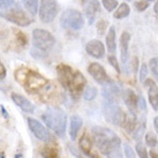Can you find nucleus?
Segmentation results:
<instances>
[{
  "mask_svg": "<svg viewBox=\"0 0 158 158\" xmlns=\"http://www.w3.org/2000/svg\"><path fill=\"white\" fill-rule=\"evenodd\" d=\"M92 141L96 148L103 155H107L113 150L121 148V140L113 131L105 127H92L91 128Z\"/></svg>",
  "mask_w": 158,
  "mask_h": 158,
  "instance_id": "f257e3e1",
  "label": "nucleus"
},
{
  "mask_svg": "<svg viewBox=\"0 0 158 158\" xmlns=\"http://www.w3.org/2000/svg\"><path fill=\"white\" fill-rule=\"evenodd\" d=\"M15 79L18 82L22 84L27 91L31 92V94H36V92L40 91L48 83V80L42 74H40L38 72L28 69L24 67L19 68L15 72Z\"/></svg>",
  "mask_w": 158,
  "mask_h": 158,
  "instance_id": "f03ea898",
  "label": "nucleus"
},
{
  "mask_svg": "<svg viewBox=\"0 0 158 158\" xmlns=\"http://www.w3.org/2000/svg\"><path fill=\"white\" fill-rule=\"evenodd\" d=\"M43 121L46 123L50 129H52L58 136H64L66 132L67 115L66 113L58 107H50L42 114Z\"/></svg>",
  "mask_w": 158,
  "mask_h": 158,
  "instance_id": "7ed1b4c3",
  "label": "nucleus"
},
{
  "mask_svg": "<svg viewBox=\"0 0 158 158\" xmlns=\"http://www.w3.org/2000/svg\"><path fill=\"white\" fill-rule=\"evenodd\" d=\"M103 115L107 123H112L114 126H123L126 119V113L119 106L118 102H103Z\"/></svg>",
  "mask_w": 158,
  "mask_h": 158,
  "instance_id": "20e7f679",
  "label": "nucleus"
},
{
  "mask_svg": "<svg viewBox=\"0 0 158 158\" xmlns=\"http://www.w3.org/2000/svg\"><path fill=\"white\" fill-rule=\"evenodd\" d=\"M0 16L20 27H27L31 23V20L28 18L26 12L19 5L15 4L9 6L8 8L0 9Z\"/></svg>",
  "mask_w": 158,
  "mask_h": 158,
  "instance_id": "39448f33",
  "label": "nucleus"
},
{
  "mask_svg": "<svg viewBox=\"0 0 158 158\" xmlns=\"http://www.w3.org/2000/svg\"><path fill=\"white\" fill-rule=\"evenodd\" d=\"M60 26L68 30H80L84 26V18L77 9H66L60 16Z\"/></svg>",
  "mask_w": 158,
  "mask_h": 158,
  "instance_id": "423d86ee",
  "label": "nucleus"
},
{
  "mask_svg": "<svg viewBox=\"0 0 158 158\" xmlns=\"http://www.w3.org/2000/svg\"><path fill=\"white\" fill-rule=\"evenodd\" d=\"M56 40L53 35L44 29H35L32 31V44L40 51H50L54 46Z\"/></svg>",
  "mask_w": 158,
  "mask_h": 158,
  "instance_id": "0eeeda50",
  "label": "nucleus"
},
{
  "mask_svg": "<svg viewBox=\"0 0 158 158\" xmlns=\"http://www.w3.org/2000/svg\"><path fill=\"white\" fill-rule=\"evenodd\" d=\"M58 4L56 0H40V6L38 8L40 20L43 23L52 22L58 15Z\"/></svg>",
  "mask_w": 158,
  "mask_h": 158,
  "instance_id": "6e6552de",
  "label": "nucleus"
},
{
  "mask_svg": "<svg viewBox=\"0 0 158 158\" xmlns=\"http://www.w3.org/2000/svg\"><path fill=\"white\" fill-rule=\"evenodd\" d=\"M75 72L73 68L66 64H59L57 66V74H58V80L61 83V85L66 90H69L70 85L73 83L75 77Z\"/></svg>",
  "mask_w": 158,
  "mask_h": 158,
  "instance_id": "1a4fd4ad",
  "label": "nucleus"
},
{
  "mask_svg": "<svg viewBox=\"0 0 158 158\" xmlns=\"http://www.w3.org/2000/svg\"><path fill=\"white\" fill-rule=\"evenodd\" d=\"M102 96L104 97V101L118 102L119 98L123 96V88L120 84L112 82L110 80L102 85Z\"/></svg>",
  "mask_w": 158,
  "mask_h": 158,
  "instance_id": "9d476101",
  "label": "nucleus"
},
{
  "mask_svg": "<svg viewBox=\"0 0 158 158\" xmlns=\"http://www.w3.org/2000/svg\"><path fill=\"white\" fill-rule=\"evenodd\" d=\"M27 120H28L29 129L38 140L44 141V142H48L51 140V134L48 132V129H46V127L40 121L34 118H28Z\"/></svg>",
  "mask_w": 158,
  "mask_h": 158,
  "instance_id": "9b49d317",
  "label": "nucleus"
},
{
  "mask_svg": "<svg viewBox=\"0 0 158 158\" xmlns=\"http://www.w3.org/2000/svg\"><path fill=\"white\" fill-rule=\"evenodd\" d=\"M88 72L89 74L92 76V79L96 81L97 83H99L101 85H103L104 83L110 81V77L106 73L105 68L102 66L101 64L98 62H91L88 66Z\"/></svg>",
  "mask_w": 158,
  "mask_h": 158,
  "instance_id": "f8f14e48",
  "label": "nucleus"
},
{
  "mask_svg": "<svg viewBox=\"0 0 158 158\" xmlns=\"http://www.w3.org/2000/svg\"><path fill=\"white\" fill-rule=\"evenodd\" d=\"M85 87H87V80L83 76V74H81L80 72L76 70L75 72L74 81H73V83H72L68 91H69V94L72 95L73 98L77 99V98H80V97L82 96Z\"/></svg>",
  "mask_w": 158,
  "mask_h": 158,
  "instance_id": "ddd939ff",
  "label": "nucleus"
},
{
  "mask_svg": "<svg viewBox=\"0 0 158 158\" xmlns=\"http://www.w3.org/2000/svg\"><path fill=\"white\" fill-rule=\"evenodd\" d=\"M144 87L148 88V99L152 110L158 111V85L154 82V80L151 79H145L143 82Z\"/></svg>",
  "mask_w": 158,
  "mask_h": 158,
  "instance_id": "4468645a",
  "label": "nucleus"
},
{
  "mask_svg": "<svg viewBox=\"0 0 158 158\" xmlns=\"http://www.w3.org/2000/svg\"><path fill=\"white\" fill-rule=\"evenodd\" d=\"M85 51L89 56L96 58V59H102L105 56V46L98 40H91L85 45Z\"/></svg>",
  "mask_w": 158,
  "mask_h": 158,
  "instance_id": "2eb2a0df",
  "label": "nucleus"
},
{
  "mask_svg": "<svg viewBox=\"0 0 158 158\" xmlns=\"http://www.w3.org/2000/svg\"><path fill=\"white\" fill-rule=\"evenodd\" d=\"M137 98L139 96L135 94L134 90L132 89H126L123 92V99L125 102V105L127 106L129 113L136 114L139 111V106H137Z\"/></svg>",
  "mask_w": 158,
  "mask_h": 158,
  "instance_id": "dca6fc26",
  "label": "nucleus"
},
{
  "mask_svg": "<svg viewBox=\"0 0 158 158\" xmlns=\"http://www.w3.org/2000/svg\"><path fill=\"white\" fill-rule=\"evenodd\" d=\"M10 97H12V101L14 102V104L18 105L23 112H26V113H34L35 112V105L29 99H27L24 96L20 95L18 92H13Z\"/></svg>",
  "mask_w": 158,
  "mask_h": 158,
  "instance_id": "f3484780",
  "label": "nucleus"
},
{
  "mask_svg": "<svg viewBox=\"0 0 158 158\" xmlns=\"http://www.w3.org/2000/svg\"><path fill=\"white\" fill-rule=\"evenodd\" d=\"M92 144H94V141L92 137L89 135L88 133H84L83 135L81 136L79 142V147L81 152H83L87 157L89 158H97L96 155L92 154Z\"/></svg>",
  "mask_w": 158,
  "mask_h": 158,
  "instance_id": "a211bd4d",
  "label": "nucleus"
},
{
  "mask_svg": "<svg viewBox=\"0 0 158 158\" xmlns=\"http://www.w3.org/2000/svg\"><path fill=\"white\" fill-rule=\"evenodd\" d=\"M101 13V4L98 0H90L85 6V16L88 19V23L92 24L96 20V16Z\"/></svg>",
  "mask_w": 158,
  "mask_h": 158,
  "instance_id": "6ab92c4d",
  "label": "nucleus"
},
{
  "mask_svg": "<svg viewBox=\"0 0 158 158\" xmlns=\"http://www.w3.org/2000/svg\"><path fill=\"white\" fill-rule=\"evenodd\" d=\"M129 40L131 35L127 31H123L120 36V54H121V61L126 64L128 61V48H129Z\"/></svg>",
  "mask_w": 158,
  "mask_h": 158,
  "instance_id": "aec40b11",
  "label": "nucleus"
},
{
  "mask_svg": "<svg viewBox=\"0 0 158 158\" xmlns=\"http://www.w3.org/2000/svg\"><path fill=\"white\" fill-rule=\"evenodd\" d=\"M82 125H83V120H82L81 117H79V115H72L69 123V136L73 141L77 137V134H79Z\"/></svg>",
  "mask_w": 158,
  "mask_h": 158,
  "instance_id": "412c9836",
  "label": "nucleus"
},
{
  "mask_svg": "<svg viewBox=\"0 0 158 158\" xmlns=\"http://www.w3.org/2000/svg\"><path fill=\"white\" fill-rule=\"evenodd\" d=\"M106 48L110 54H114L117 51V43H115V29L114 27H109L106 34Z\"/></svg>",
  "mask_w": 158,
  "mask_h": 158,
  "instance_id": "4be33fe9",
  "label": "nucleus"
},
{
  "mask_svg": "<svg viewBox=\"0 0 158 158\" xmlns=\"http://www.w3.org/2000/svg\"><path fill=\"white\" fill-rule=\"evenodd\" d=\"M129 13H131L129 6H128L126 2H123V4H120V6H118V7L115 8L113 18L115 19V20H121V19L127 18L128 15H129Z\"/></svg>",
  "mask_w": 158,
  "mask_h": 158,
  "instance_id": "5701e85b",
  "label": "nucleus"
},
{
  "mask_svg": "<svg viewBox=\"0 0 158 158\" xmlns=\"http://www.w3.org/2000/svg\"><path fill=\"white\" fill-rule=\"evenodd\" d=\"M40 155L43 158H59V152L56 147L50 144L44 145L40 149Z\"/></svg>",
  "mask_w": 158,
  "mask_h": 158,
  "instance_id": "b1692460",
  "label": "nucleus"
},
{
  "mask_svg": "<svg viewBox=\"0 0 158 158\" xmlns=\"http://www.w3.org/2000/svg\"><path fill=\"white\" fill-rule=\"evenodd\" d=\"M145 132V121L142 119V121H137V125H136L135 129H134V132L132 133L133 137H134V140L135 141H140L142 139V136L144 134Z\"/></svg>",
  "mask_w": 158,
  "mask_h": 158,
  "instance_id": "393cba45",
  "label": "nucleus"
},
{
  "mask_svg": "<svg viewBox=\"0 0 158 158\" xmlns=\"http://www.w3.org/2000/svg\"><path fill=\"white\" fill-rule=\"evenodd\" d=\"M23 6L31 14V15H36L37 10H38V0H21Z\"/></svg>",
  "mask_w": 158,
  "mask_h": 158,
  "instance_id": "a878e982",
  "label": "nucleus"
},
{
  "mask_svg": "<svg viewBox=\"0 0 158 158\" xmlns=\"http://www.w3.org/2000/svg\"><path fill=\"white\" fill-rule=\"evenodd\" d=\"M97 88L96 87H92V85H89V87H85L84 89L83 94H82V96H83L84 101L87 102H90L92 99H95L97 96Z\"/></svg>",
  "mask_w": 158,
  "mask_h": 158,
  "instance_id": "bb28decb",
  "label": "nucleus"
},
{
  "mask_svg": "<svg viewBox=\"0 0 158 158\" xmlns=\"http://www.w3.org/2000/svg\"><path fill=\"white\" fill-rule=\"evenodd\" d=\"M135 151L136 154L139 155V158H149V155H148V150L145 148V145L141 142V141H137V143L135 145Z\"/></svg>",
  "mask_w": 158,
  "mask_h": 158,
  "instance_id": "cd10ccee",
  "label": "nucleus"
},
{
  "mask_svg": "<svg viewBox=\"0 0 158 158\" xmlns=\"http://www.w3.org/2000/svg\"><path fill=\"white\" fill-rule=\"evenodd\" d=\"M144 139H145V143H147V145L150 147V148H155V147L158 144L157 136L155 135L154 133H151V132L145 133Z\"/></svg>",
  "mask_w": 158,
  "mask_h": 158,
  "instance_id": "c85d7f7f",
  "label": "nucleus"
},
{
  "mask_svg": "<svg viewBox=\"0 0 158 158\" xmlns=\"http://www.w3.org/2000/svg\"><path fill=\"white\" fill-rule=\"evenodd\" d=\"M107 28H109V23H107V21L104 20V19H101V20L97 22V34H98L99 36H103L106 32Z\"/></svg>",
  "mask_w": 158,
  "mask_h": 158,
  "instance_id": "c756f323",
  "label": "nucleus"
},
{
  "mask_svg": "<svg viewBox=\"0 0 158 158\" xmlns=\"http://www.w3.org/2000/svg\"><path fill=\"white\" fill-rule=\"evenodd\" d=\"M102 5L107 12H113L114 9L119 6L117 0H102Z\"/></svg>",
  "mask_w": 158,
  "mask_h": 158,
  "instance_id": "7c9ffc66",
  "label": "nucleus"
},
{
  "mask_svg": "<svg viewBox=\"0 0 158 158\" xmlns=\"http://www.w3.org/2000/svg\"><path fill=\"white\" fill-rule=\"evenodd\" d=\"M149 68L151 70L152 75L155 76V79H157L158 81V57L151 58L149 61Z\"/></svg>",
  "mask_w": 158,
  "mask_h": 158,
  "instance_id": "2f4dec72",
  "label": "nucleus"
},
{
  "mask_svg": "<svg viewBox=\"0 0 158 158\" xmlns=\"http://www.w3.org/2000/svg\"><path fill=\"white\" fill-rule=\"evenodd\" d=\"M148 77V66L147 64H142L140 68V73H139V79H140V82H144L145 79Z\"/></svg>",
  "mask_w": 158,
  "mask_h": 158,
  "instance_id": "473e14b6",
  "label": "nucleus"
},
{
  "mask_svg": "<svg viewBox=\"0 0 158 158\" xmlns=\"http://www.w3.org/2000/svg\"><path fill=\"white\" fill-rule=\"evenodd\" d=\"M134 6L137 12H144L145 9L149 7V2L145 0H139V1H135Z\"/></svg>",
  "mask_w": 158,
  "mask_h": 158,
  "instance_id": "72a5a7b5",
  "label": "nucleus"
},
{
  "mask_svg": "<svg viewBox=\"0 0 158 158\" xmlns=\"http://www.w3.org/2000/svg\"><path fill=\"white\" fill-rule=\"evenodd\" d=\"M15 32V35L18 37V40H19V44H21L22 46H26L28 44V38H27L26 34H23L22 31L20 30H14Z\"/></svg>",
  "mask_w": 158,
  "mask_h": 158,
  "instance_id": "f704fd0d",
  "label": "nucleus"
},
{
  "mask_svg": "<svg viewBox=\"0 0 158 158\" xmlns=\"http://www.w3.org/2000/svg\"><path fill=\"white\" fill-rule=\"evenodd\" d=\"M107 60H109V62H110L111 66L115 69V72L120 74V66H119V62H118V59H117V57H115L114 54H110V56H109V58H107Z\"/></svg>",
  "mask_w": 158,
  "mask_h": 158,
  "instance_id": "c9c22d12",
  "label": "nucleus"
},
{
  "mask_svg": "<svg viewBox=\"0 0 158 158\" xmlns=\"http://www.w3.org/2000/svg\"><path fill=\"white\" fill-rule=\"evenodd\" d=\"M123 152H125L126 158H135V152L128 143H125V145H123Z\"/></svg>",
  "mask_w": 158,
  "mask_h": 158,
  "instance_id": "e433bc0d",
  "label": "nucleus"
},
{
  "mask_svg": "<svg viewBox=\"0 0 158 158\" xmlns=\"http://www.w3.org/2000/svg\"><path fill=\"white\" fill-rule=\"evenodd\" d=\"M106 157L107 158H123V150H121V148H118V149L113 150L112 152H110Z\"/></svg>",
  "mask_w": 158,
  "mask_h": 158,
  "instance_id": "4c0bfd02",
  "label": "nucleus"
},
{
  "mask_svg": "<svg viewBox=\"0 0 158 158\" xmlns=\"http://www.w3.org/2000/svg\"><path fill=\"white\" fill-rule=\"evenodd\" d=\"M137 106H139V110H141L142 112H145V101H144V98H143V96L142 95H140L139 96V98H137Z\"/></svg>",
  "mask_w": 158,
  "mask_h": 158,
  "instance_id": "58836bf2",
  "label": "nucleus"
},
{
  "mask_svg": "<svg viewBox=\"0 0 158 158\" xmlns=\"http://www.w3.org/2000/svg\"><path fill=\"white\" fill-rule=\"evenodd\" d=\"M14 4V0H0V9L8 8Z\"/></svg>",
  "mask_w": 158,
  "mask_h": 158,
  "instance_id": "ea45409f",
  "label": "nucleus"
},
{
  "mask_svg": "<svg viewBox=\"0 0 158 158\" xmlns=\"http://www.w3.org/2000/svg\"><path fill=\"white\" fill-rule=\"evenodd\" d=\"M69 150L70 151H72V154L73 155H75V156H76V157L77 158H89V157H87V156H85V155H82L81 154V152H80V151H77V150L76 149H73V148H72V147H70L69 148Z\"/></svg>",
  "mask_w": 158,
  "mask_h": 158,
  "instance_id": "a19ab883",
  "label": "nucleus"
},
{
  "mask_svg": "<svg viewBox=\"0 0 158 158\" xmlns=\"http://www.w3.org/2000/svg\"><path fill=\"white\" fill-rule=\"evenodd\" d=\"M5 76H6V68H5V66L2 65V62L0 61V81L4 80Z\"/></svg>",
  "mask_w": 158,
  "mask_h": 158,
  "instance_id": "79ce46f5",
  "label": "nucleus"
},
{
  "mask_svg": "<svg viewBox=\"0 0 158 158\" xmlns=\"http://www.w3.org/2000/svg\"><path fill=\"white\" fill-rule=\"evenodd\" d=\"M149 157H151V158H158V154L155 151L154 149H151L149 151Z\"/></svg>",
  "mask_w": 158,
  "mask_h": 158,
  "instance_id": "37998d69",
  "label": "nucleus"
},
{
  "mask_svg": "<svg viewBox=\"0 0 158 158\" xmlns=\"http://www.w3.org/2000/svg\"><path fill=\"white\" fill-rule=\"evenodd\" d=\"M154 127L156 129V133H157L158 135V117H155L154 118Z\"/></svg>",
  "mask_w": 158,
  "mask_h": 158,
  "instance_id": "c03bdc74",
  "label": "nucleus"
},
{
  "mask_svg": "<svg viewBox=\"0 0 158 158\" xmlns=\"http://www.w3.org/2000/svg\"><path fill=\"white\" fill-rule=\"evenodd\" d=\"M155 13L158 15V1L156 2V4H155Z\"/></svg>",
  "mask_w": 158,
  "mask_h": 158,
  "instance_id": "a18cd8bd",
  "label": "nucleus"
},
{
  "mask_svg": "<svg viewBox=\"0 0 158 158\" xmlns=\"http://www.w3.org/2000/svg\"><path fill=\"white\" fill-rule=\"evenodd\" d=\"M87 1H88V0H82V4H85Z\"/></svg>",
  "mask_w": 158,
  "mask_h": 158,
  "instance_id": "49530a36",
  "label": "nucleus"
},
{
  "mask_svg": "<svg viewBox=\"0 0 158 158\" xmlns=\"http://www.w3.org/2000/svg\"><path fill=\"white\" fill-rule=\"evenodd\" d=\"M0 158H5L4 157V154H0Z\"/></svg>",
  "mask_w": 158,
  "mask_h": 158,
  "instance_id": "de8ad7c7",
  "label": "nucleus"
},
{
  "mask_svg": "<svg viewBox=\"0 0 158 158\" xmlns=\"http://www.w3.org/2000/svg\"><path fill=\"white\" fill-rule=\"evenodd\" d=\"M145 1H148V2H149V1H154V0H145Z\"/></svg>",
  "mask_w": 158,
  "mask_h": 158,
  "instance_id": "09e8293b",
  "label": "nucleus"
}]
</instances>
